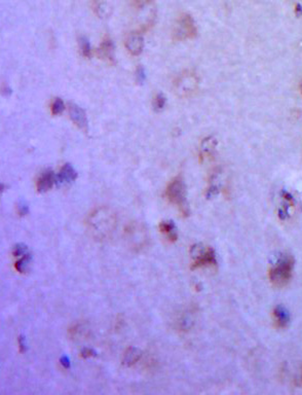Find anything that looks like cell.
<instances>
[{"instance_id": "cell-1", "label": "cell", "mask_w": 302, "mask_h": 395, "mask_svg": "<svg viewBox=\"0 0 302 395\" xmlns=\"http://www.w3.org/2000/svg\"><path fill=\"white\" fill-rule=\"evenodd\" d=\"M86 226L88 233L94 240L107 241L112 237L117 227V216L111 208L100 206L89 214Z\"/></svg>"}, {"instance_id": "cell-2", "label": "cell", "mask_w": 302, "mask_h": 395, "mask_svg": "<svg viewBox=\"0 0 302 395\" xmlns=\"http://www.w3.org/2000/svg\"><path fill=\"white\" fill-rule=\"evenodd\" d=\"M294 258L291 255H283L268 271V279L276 287H284L293 276Z\"/></svg>"}, {"instance_id": "cell-3", "label": "cell", "mask_w": 302, "mask_h": 395, "mask_svg": "<svg viewBox=\"0 0 302 395\" xmlns=\"http://www.w3.org/2000/svg\"><path fill=\"white\" fill-rule=\"evenodd\" d=\"M166 198L173 205L177 206L182 213H187L186 185L182 177H176L166 189Z\"/></svg>"}, {"instance_id": "cell-4", "label": "cell", "mask_w": 302, "mask_h": 395, "mask_svg": "<svg viewBox=\"0 0 302 395\" xmlns=\"http://www.w3.org/2000/svg\"><path fill=\"white\" fill-rule=\"evenodd\" d=\"M199 89V78L192 71H185L178 76L174 83V91L181 98L194 95Z\"/></svg>"}, {"instance_id": "cell-5", "label": "cell", "mask_w": 302, "mask_h": 395, "mask_svg": "<svg viewBox=\"0 0 302 395\" xmlns=\"http://www.w3.org/2000/svg\"><path fill=\"white\" fill-rule=\"evenodd\" d=\"M198 34V28L196 22L188 13H183L177 20V23L174 27V39L181 42V40L192 39Z\"/></svg>"}, {"instance_id": "cell-6", "label": "cell", "mask_w": 302, "mask_h": 395, "mask_svg": "<svg viewBox=\"0 0 302 395\" xmlns=\"http://www.w3.org/2000/svg\"><path fill=\"white\" fill-rule=\"evenodd\" d=\"M126 239L134 250H141L148 244V234L144 226L140 224L134 223L126 229Z\"/></svg>"}, {"instance_id": "cell-7", "label": "cell", "mask_w": 302, "mask_h": 395, "mask_svg": "<svg viewBox=\"0 0 302 395\" xmlns=\"http://www.w3.org/2000/svg\"><path fill=\"white\" fill-rule=\"evenodd\" d=\"M192 269H199L216 265V254L211 247H192Z\"/></svg>"}, {"instance_id": "cell-8", "label": "cell", "mask_w": 302, "mask_h": 395, "mask_svg": "<svg viewBox=\"0 0 302 395\" xmlns=\"http://www.w3.org/2000/svg\"><path fill=\"white\" fill-rule=\"evenodd\" d=\"M127 51L132 56H139L144 49V38L140 32H131L125 39Z\"/></svg>"}, {"instance_id": "cell-9", "label": "cell", "mask_w": 302, "mask_h": 395, "mask_svg": "<svg viewBox=\"0 0 302 395\" xmlns=\"http://www.w3.org/2000/svg\"><path fill=\"white\" fill-rule=\"evenodd\" d=\"M68 111H69V116L71 120L73 121V124L76 125L80 130L87 132L89 129V121L88 117L86 114V112L80 108L78 105L70 103L69 107H68Z\"/></svg>"}, {"instance_id": "cell-10", "label": "cell", "mask_w": 302, "mask_h": 395, "mask_svg": "<svg viewBox=\"0 0 302 395\" xmlns=\"http://www.w3.org/2000/svg\"><path fill=\"white\" fill-rule=\"evenodd\" d=\"M272 320L274 325H276V328L284 330L290 323L291 320L290 313L285 307L281 305L277 306L272 311Z\"/></svg>"}, {"instance_id": "cell-11", "label": "cell", "mask_w": 302, "mask_h": 395, "mask_svg": "<svg viewBox=\"0 0 302 395\" xmlns=\"http://www.w3.org/2000/svg\"><path fill=\"white\" fill-rule=\"evenodd\" d=\"M54 182H57V179H56V175L53 174V172L51 170L45 171L37 179V184H36L37 190L39 193L48 192V190H50L52 187Z\"/></svg>"}, {"instance_id": "cell-12", "label": "cell", "mask_w": 302, "mask_h": 395, "mask_svg": "<svg viewBox=\"0 0 302 395\" xmlns=\"http://www.w3.org/2000/svg\"><path fill=\"white\" fill-rule=\"evenodd\" d=\"M113 44L111 42V39L109 37H106L103 39V42L101 43L99 49L97 50V55L107 61V62H110L113 63L114 58H113Z\"/></svg>"}, {"instance_id": "cell-13", "label": "cell", "mask_w": 302, "mask_h": 395, "mask_svg": "<svg viewBox=\"0 0 302 395\" xmlns=\"http://www.w3.org/2000/svg\"><path fill=\"white\" fill-rule=\"evenodd\" d=\"M91 7H92L95 15L98 18L105 19V18L110 16L111 7L106 1V0H92Z\"/></svg>"}, {"instance_id": "cell-14", "label": "cell", "mask_w": 302, "mask_h": 395, "mask_svg": "<svg viewBox=\"0 0 302 395\" xmlns=\"http://www.w3.org/2000/svg\"><path fill=\"white\" fill-rule=\"evenodd\" d=\"M76 176H77V174H76V171L73 169V167L70 164H65L61 168L59 174L56 176V179H57V182L61 183V184L69 183L76 179Z\"/></svg>"}, {"instance_id": "cell-15", "label": "cell", "mask_w": 302, "mask_h": 395, "mask_svg": "<svg viewBox=\"0 0 302 395\" xmlns=\"http://www.w3.org/2000/svg\"><path fill=\"white\" fill-rule=\"evenodd\" d=\"M159 229L161 231V234L166 237L169 241L175 242L178 238L177 229L175 225L172 222H162L159 225Z\"/></svg>"}, {"instance_id": "cell-16", "label": "cell", "mask_w": 302, "mask_h": 395, "mask_svg": "<svg viewBox=\"0 0 302 395\" xmlns=\"http://www.w3.org/2000/svg\"><path fill=\"white\" fill-rule=\"evenodd\" d=\"M141 358V352L136 348H129L123 355V364L131 366Z\"/></svg>"}, {"instance_id": "cell-17", "label": "cell", "mask_w": 302, "mask_h": 395, "mask_svg": "<svg viewBox=\"0 0 302 395\" xmlns=\"http://www.w3.org/2000/svg\"><path fill=\"white\" fill-rule=\"evenodd\" d=\"M215 146H216V141L213 138L204 139L201 147V158H210L215 151Z\"/></svg>"}, {"instance_id": "cell-18", "label": "cell", "mask_w": 302, "mask_h": 395, "mask_svg": "<svg viewBox=\"0 0 302 395\" xmlns=\"http://www.w3.org/2000/svg\"><path fill=\"white\" fill-rule=\"evenodd\" d=\"M79 48H80V52H81L82 56L87 57V58H89L91 56L92 48H91L89 40L86 37H80V39H79Z\"/></svg>"}, {"instance_id": "cell-19", "label": "cell", "mask_w": 302, "mask_h": 395, "mask_svg": "<svg viewBox=\"0 0 302 395\" xmlns=\"http://www.w3.org/2000/svg\"><path fill=\"white\" fill-rule=\"evenodd\" d=\"M50 111H51V113H52L53 115L61 114V113L65 111V104H64L63 100L60 99V98H56V99H54V100L52 101V103H51Z\"/></svg>"}, {"instance_id": "cell-20", "label": "cell", "mask_w": 302, "mask_h": 395, "mask_svg": "<svg viewBox=\"0 0 302 395\" xmlns=\"http://www.w3.org/2000/svg\"><path fill=\"white\" fill-rule=\"evenodd\" d=\"M164 104H166V98H164L161 94L156 95L153 99V107L154 110L156 111H160L164 107Z\"/></svg>"}, {"instance_id": "cell-21", "label": "cell", "mask_w": 302, "mask_h": 395, "mask_svg": "<svg viewBox=\"0 0 302 395\" xmlns=\"http://www.w3.org/2000/svg\"><path fill=\"white\" fill-rule=\"evenodd\" d=\"M150 3V0H132V4L136 9H142Z\"/></svg>"}, {"instance_id": "cell-22", "label": "cell", "mask_w": 302, "mask_h": 395, "mask_svg": "<svg viewBox=\"0 0 302 395\" xmlns=\"http://www.w3.org/2000/svg\"><path fill=\"white\" fill-rule=\"evenodd\" d=\"M300 92L302 94V80H301V84H300Z\"/></svg>"}]
</instances>
